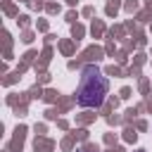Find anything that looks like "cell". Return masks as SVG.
Returning a JSON list of instances; mask_svg holds the SVG:
<instances>
[{
	"label": "cell",
	"instance_id": "cell-1",
	"mask_svg": "<svg viewBox=\"0 0 152 152\" xmlns=\"http://www.w3.org/2000/svg\"><path fill=\"white\" fill-rule=\"evenodd\" d=\"M104 95H107V78L97 66H86L81 74L76 102L81 107H100L104 102Z\"/></svg>",
	"mask_w": 152,
	"mask_h": 152
},
{
	"label": "cell",
	"instance_id": "cell-2",
	"mask_svg": "<svg viewBox=\"0 0 152 152\" xmlns=\"http://www.w3.org/2000/svg\"><path fill=\"white\" fill-rule=\"evenodd\" d=\"M81 152H95V150H81Z\"/></svg>",
	"mask_w": 152,
	"mask_h": 152
},
{
	"label": "cell",
	"instance_id": "cell-3",
	"mask_svg": "<svg viewBox=\"0 0 152 152\" xmlns=\"http://www.w3.org/2000/svg\"><path fill=\"white\" fill-rule=\"evenodd\" d=\"M140 152H145V150H140Z\"/></svg>",
	"mask_w": 152,
	"mask_h": 152
}]
</instances>
